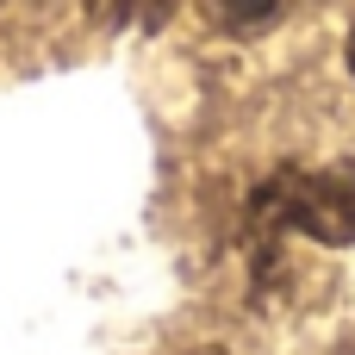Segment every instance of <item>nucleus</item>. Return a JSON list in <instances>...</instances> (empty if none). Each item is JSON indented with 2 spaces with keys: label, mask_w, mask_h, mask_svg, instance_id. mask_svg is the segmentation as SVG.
I'll return each mask as SVG.
<instances>
[{
  "label": "nucleus",
  "mask_w": 355,
  "mask_h": 355,
  "mask_svg": "<svg viewBox=\"0 0 355 355\" xmlns=\"http://www.w3.org/2000/svg\"><path fill=\"white\" fill-rule=\"evenodd\" d=\"M281 218L318 243H355V162L293 175V187L281 193Z\"/></svg>",
  "instance_id": "obj_1"
},
{
  "label": "nucleus",
  "mask_w": 355,
  "mask_h": 355,
  "mask_svg": "<svg viewBox=\"0 0 355 355\" xmlns=\"http://www.w3.org/2000/svg\"><path fill=\"white\" fill-rule=\"evenodd\" d=\"M349 69H355V37H349Z\"/></svg>",
  "instance_id": "obj_3"
},
{
  "label": "nucleus",
  "mask_w": 355,
  "mask_h": 355,
  "mask_svg": "<svg viewBox=\"0 0 355 355\" xmlns=\"http://www.w3.org/2000/svg\"><path fill=\"white\" fill-rule=\"evenodd\" d=\"M225 6V19L231 25H262V19H275L281 12V0H218Z\"/></svg>",
  "instance_id": "obj_2"
}]
</instances>
